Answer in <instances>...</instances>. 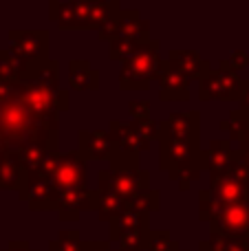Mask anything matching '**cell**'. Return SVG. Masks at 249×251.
Returning a JSON list of instances; mask_svg holds the SVG:
<instances>
[{
  "label": "cell",
  "mask_w": 249,
  "mask_h": 251,
  "mask_svg": "<svg viewBox=\"0 0 249 251\" xmlns=\"http://www.w3.org/2000/svg\"><path fill=\"white\" fill-rule=\"evenodd\" d=\"M51 181L60 194L84 187V183H86V159L79 152H69V154L60 156L55 170H53Z\"/></svg>",
  "instance_id": "cell-9"
},
{
  "label": "cell",
  "mask_w": 249,
  "mask_h": 251,
  "mask_svg": "<svg viewBox=\"0 0 249 251\" xmlns=\"http://www.w3.org/2000/svg\"><path fill=\"white\" fill-rule=\"evenodd\" d=\"M0 251H2V249H0Z\"/></svg>",
  "instance_id": "cell-27"
},
{
  "label": "cell",
  "mask_w": 249,
  "mask_h": 251,
  "mask_svg": "<svg viewBox=\"0 0 249 251\" xmlns=\"http://www.w3.org/2000/svg\"><path fill=\"white\" fill-rule=\"evenodd\" d=\"M84 251H119L110 247L108 240H91V243H84Z\"/></svg>",
  "instance_id": "cell-22"
},
{
  "label": "cell",
  "mask_w": 249,
  "mask_h": 251,
  "mask_svg": "<svg viewBox=\"0 0 249 251\" xmlns=\"http://www.w3.org/2000/svg\"><path fill=\"white\" fill-rule=\"evenodd\" d=\"M212 234L249 238V201L232 205H221L219 214L210 223Z\"/></svg>",
  "instance_id": "cell-7"
},
{
  "label": "cell",
  "mask_w": 249,
  "mask_h": 251,
  "mask_svg": "<svg viewBox=\"0 0 249 251\" xmlns=\"http://www.w3.org/2000/svg\"><path fill=\"white\" fill-rule=\"evenodd\" d=\"M238 159H241V152L232 150L229 143H225V141L212 143L210 152L205 154V163H207V168H210L212 176H219V174L227 172L232 165L238 163Z\"/></svg>",
  "instance_id": "cell-14"
},
{
  "label": "cell",
  "mask_w": 249,
  "mask_h": 251,
  "mask_svg": "<svg viewBox=\"0 0 249 251\" xmlns=\"http://www.w3.org/2000/svg\"><path fill=\"white\" fill-rule=\"evenodd\" d=\"M9 154H11V150H9V146L2 141V139H0V165L4 163V159H7Z\"/></svg>",
  "instance_id": "cell-25"
},
{
  "label": "cell",
  "mask_w": 249,
  "mask_h": 251,
  "mask_svg": "<svg viewBox=\"0 0 249 251\" xmlns=\"http://www.w3.org/2000/svg\"><path fill=\"white\" fill-rule=\"evenodd\" d=\"M148 172L137 165L135 156L117 152L115 159L110 161V168L100 172V190L97 192H113L128 203V201L141 196L144 192H148Z\"/></svg>",
  "instance_id": "cell-2"
},
{
  "label": "cell",
  "mask_w": 249,
  "mask_h": 251,
  "mask_svg": "<svg viewBox=\"0 0 249 251\" xmlns=\"http://www.w3.org/2000/svg\"><path fill=\"white\" fill-rule=\"evenodd\" d=\"M163 62L159 60V42L148 40L128 60L122 62L119 84L124 91H146L152 79H159Z\"/></svg>",
  "instance_id": "cell-3"
},
{
  "label": "cell",
  "mask_w": 249,
  "mask_h": 251,
  "mask_svg": "<svg viewBox=\"0 0 249 251\" xmlns=\"http://www.w3.org/2000/svg\"><path fill=\"white\" fill-rule=\"evenodd\" d=\"M79 154L84 159L91 161H113L117 154V146H115V139L110 134V130H82L79 132Z\"/></svg>",
  "instance_id": "cell-10"
},
{
  "label": "cell",
  "mask_w": 249,
  "mask_h": 251,
  "mask_svg": "<svg viewBox=\"0 0 249 251\" xmlns=\"http://www.w3.org/2000/svg\"><path fill=\"white\" fill-rule=\"evenodd\" d=\"M157 207H159V192H152V190L144 192L141 196L126 203V209H135V212H144V214H150Z\"/></svg>",
  "instance_id": "cell-18"
},
{
  "label": "cell",
  "mask_w": 249,
  "mask_h": 251,
  "mask_svg": "<svg viewBox=\"0 0 249 251\" xmlns=\"http://www.w3.org/2000/svg\"><path fill=\"white\" fill-rule=\"evenodd\" d=\"M11 49L9 51L22 62V64H35L47 60L49 51V33L42 29L38 31H9Z\"/></svg>",
  "instance_id": "cell-8"
},
{
  "label": "cell",
  "mask_w": 249,
  "mask_h": 251,
  "mask_svg": "<svg viewBox=\"0 0 249 251\" xmlns=\"http://www.w3.org/2000/svg\"><path fill=\"white\" fill-rule=\"evenodd\" d=\"M238 100H241V115L249 119V82H243V91Z\"/></svg>",
  "instance_id": "cell-23"
},
{
  "label": "cell",
  "mask_w": 249,
  "mask_h": 251,
  "mask_svg": "<svg viewBox=\"0 0 249 251\" xmlns=\"http://www.w3.org/2000/svg\"><path fill=\"white\" fill-rule=\"evenodd\" d=\"M241 91H243V79L238 77V71L227 69V62H223L221 69L210 71V73L199 82V97H201L203 101L238 100Z\"/></svg>",
  "instance_id": "cell-6"
},
{
  "label": "cell",
  "mask_w": 249,
  "mask_h": 251,
  "mask_svg": "<svg viewBox=\"0 0 249 251\" xmlns=\"http://www.w3.org/2000/svg\"><path fill=\"white\" fill-rule=\"evenodd\" d=\"M150 229H132L119 236V251H144L150 245Z\"/></svg>",
  "instance_id": "cell-17"
},
{
  "label": "cell",
  "mask_w": 249,
  "mask_h": 251,
  "mask_svg": "<svg viewBox=\"0 0 249 251\" xmlns=\"http://www.w3.org/2000/svg\"><path fill=\"white\" fill-rule=\"evenodd\" d=\"M122 16L117 2H51V20L62 29H104Z\"/></svg>",
  "instance_id": "cell-1"
},
{
  "label": "cell",
  "mask_w": 249,
  "mask_h": 251,
  "mask_svg": "<svg viewBox=\"0 0 249 251\" xmlns=\"http://www.w3.org/2000/svg\"><path fill=\"white\" fill-rule=\"evenodd\" d=\"M247 64H249V55L245 51H236L232 57H229V62H227V66H229V69H234V71L245 69Z\"/></svg>",
  "instance_id": "cell-21"
},
{
  "label": "cell",
  "mask_w": 249,
  "mask_h": 251,
  "mask_svg": "<svg viewBox=\"0 0 249 251\" xmlns=\"http://www.w3.org/2000/svg\"><path fill=\"white\" fill-rule=\"evenodd\" d=\"M201 251H249V238L212 234L210 240H203Z\"/></svg>",
  "instance_id": "cell-16"
},
{
  "label": "cell",
  "mask_w": 249,
  "mask_h": 251,
  "mask_svg": "<svg viewBox=\"0 0 249 251\" xmlns=\"http://www.w3.org/2000/svg\"><path fill=\"white\" fill-rule=\"evenodd\" d=\"M159 95L161 100H168V101H185L190 97V79L185 77L183 73H179L176 69H172L166 60L161 64V71H159Z\"/></svg>",
  "instance_id": "cell-11"
},
{
  "label": "cell",
  "mask_w": 249,
  "mask_h": 251,
  "mask_svg": "<svg viewBox=\"0 0 249 251\" xmlns=\"http://www.w3.org/2000/svg\"><path fill=\"white\" fill-rule=\"evenodd\" d=\"M159 126L161 124H154L150 119H146V122H132L126 126L119 122H113L110 124V134L115 139L117 152L137 159V154L141 150H148L150 141L154 137H159Z\"/></svg>",
  "instance_id": "cell-4"
},
{
  "label": "cell",
  "mask_w": 249,
  "mask_h": 251,
  "mask_svg": "<svg viewBox=\"0 0 249 251\" xmlns=\"http://www.w3.org/2000/svg\"><path fill=\"white\" fill-rule=\"evenodd\" d=\"M4 251H35V249L26 240H13V243H9V247Z\"/></svg>",
  "instance_id": "cell-24"
},
{
  "label": "cell",
  "mask_w": 249,
  "mask_h": 251,
  "mask_svg": "<svg viewBox=\"0 0 249 251\" xmlns=\"http://www.w3.org/2000/svg\"><path fill=\"white\" fill-rule=\"evenodd\" d=\"M130 113L135 117V122H146L148 119V101H130Z\"/></svg>",
  "instance_id": "cell-20"
},
{
  "label": "cell",
  "mask_w": 249,
  "mask_h": 251,
  "mask_svg": "<svg viewBox=\"0 0 249 251\" xmlns=\"http://www.w3.org/2000/svg\"><path fill=\"white\" fill-rule=\"evenodd\" d=\"M97 205V192H88L86 187L79 190H69L60 194V203H57V212H60L62 221H75L79 218V212H84L86 207L95 209Z\"/></svg>",
  "instance_id": "cell-12"
},
{
  "label": "cell",
  "mask_w": 249,
  "mask_h": 251,
  "mask_svg": "<svg viewBox=\"0 0 249 251\" xmlns=\"http://www.w3.org/2000/svg\"><path fill=\"white\" fill-rule=\"evenodd\" d=\"M166 62L172 69L179 71V73H183L190 82H192L194 77L201 82V79L210 73V64H207L197 51H170Z\"/></svg>",
  "instance_id": "cell-13"
},
{
  "label": "cell",
  "mask_w": 249,
  "mask_h": 251,
  "mask_svg": "<svg viewBox=\"0 0 249 251\" xmlns=\"http://www.w3.org/2000/svg\"><path fill=\"white\" fill-rule=\"evenodd\" d=\"M69 86L75 91H97L100 73L86 60H73L69 64Z\"/></svg>",
  "instance_id": "cell-15"
},
{
  "label": "cell",
  "mask_w": 249,
  "mask_h": 251,
  "mask_svg": "<svg viewBox=\"0 0 249 251\" xmlns=\"http://www.w3.org/2000/svg\"><path fill=\"white\" fill-rule=\"evenodd\" d=\"M66 100H69V93H66V91L57 93V108H60V110L66 108Z\"/></svg>",
  "instance_id": "cell-26"
},
{
  "label": "cell",
  "mask_w": 249,
  "mask_h": 251,
  "mask_svg": "<svg viewBox=\"0 0 249 251\" xmlns=\"http://www.w3.org/2000/svg\"><path fill=\"white\" fill-rule=\"evenodd\" d=\"M210 192L221 205L249 201V168L238 159V163L232 165L227 172L219 174V176H212Z\"/></svg>",
  "instance_id": "cell-5"
},
{
  "label": "cell",
  "mask_w": 249,
  "mask_h": 251,
  "mask_svg": "<svg viewBox=\"0 0 249 251\" xmlns=\"http://www.w3.org/2000/svg\"><path fill=\"white\" fill-rule=\"evenodd\" d=\"M150 251H181L179 249V243L170 238L168 231H159V234H152L150 236V245H148Z\"/></svg>",
  "instance_id": "cell-19"
}]
</instances>
